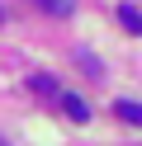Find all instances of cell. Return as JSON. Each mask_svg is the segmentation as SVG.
<instances>
[{
  "instance_id": "obj_2",
  "label": "cell",
  "mask_w": 142,
  "mask_h": 146,
  "mask_svg": "<svg viewBox=\"0 0 142 146\" xmlns=\"http://www.w3.org/2000/svg\"><path fill=\"white\" fill-rule=\"evenodd\" d=\"M118 24L133 33V38H142V10H137V5H128V0H123V5H118Z\"/></svg>"
},
{
  "instance_id": "obj_1",
  "label": "cell",
  "mask_w": 142,
  "mask_h": 146,
  "mask_svg": "<svg viewBox=\"0 0 142 146\" xmlns=\"http://www.w3.org/2000/svg\"><path fill=\"white\" fill-rule=\"evenodd\" d=\"M57 104H62V113L71 118V123H90V104H85L81 94H62V90H57Z\"/></svg>"
},
{
  "instance_id": "obj_5",
  "label": "cell",
  "mask_w": 142,
  "mask_h": 146,
  "mask_svg": "<svg viewBox=\"0 0 142 146\" xmlns=\"http://www.w3.org/2000/svg\"><path fill=\"white\" fill-rule=\"evenodd\" d=\"M28 90H33V94H57V80H52V76H33Z\"/></svg>"
},
{
  "instance_id": "obj_8",
  "label": "cell",
  "mask_w": 142,
  "mask_h": 146,
  "mask_svg": "<svg viewBox=\"0 0 142 146\" xmlns=\"http://www.w3.org/2000/svg\"><path fill=\"white\" fill-rule=\"evenodd\" d=\"M0 19H5V10H0Z\"/></svg>"
},
{
  "instance_id": "obj_3",
  "label": "cell",
  "mask_w": 142,
  "mask_h": 146,
  "mask_svg": "<svg viewBox=\"0 0 142 146\" xmlns=\"http://www.w3.org/2000/svg\"><path fill=\"white\" fill-rule=\"evenodd\" d=\"M114 113H118V123L142 127V104H137V99H118V104H114Z\"/></svg>"
},
{
  "instance_id": "obj_7",
  "label": "cell",
  "mask_w": 142,
  "mask_h": 146,
  "mask_svg": "<svg viewBox=\"0 0 142 146\" xmlns=\"http://www.w3.org/2000/svg\"><path fill=\"white\" fill-rule=\"evenodd\" d=\"M0 146H9V141H5V137H0Z\"/></svg>"
},
{
  "instance_id": "obj_6",
  "label": "cell",
  "mask_w": 142,
  "mask_h": 146,
  "mask_svg": "<svg viewBox=\"0 0 142 146\" xmlns=\"http://www.w3.org/2000/svg\"><path fill=\"white\" fill-rule=\"evenodd\" d=\"M81 71H85V76H100V61H95L90 52H81Z\"/></svg>"
},
{
  "instance_id": "obj_4",
  "label": "cell",
  "mask_w": 142,
  "mask_h": 146,
  "mask_svg": "<svg viewBox=\"0 0 142 146\" xmlns=\"http://www.w3.org/2000/svg\"><path fill=\"white\" fill-rule=\"evenodd\" d=\"M38 10H47V14H71L76 10V0H33Z\"/></svg>"
}]
</instances>
